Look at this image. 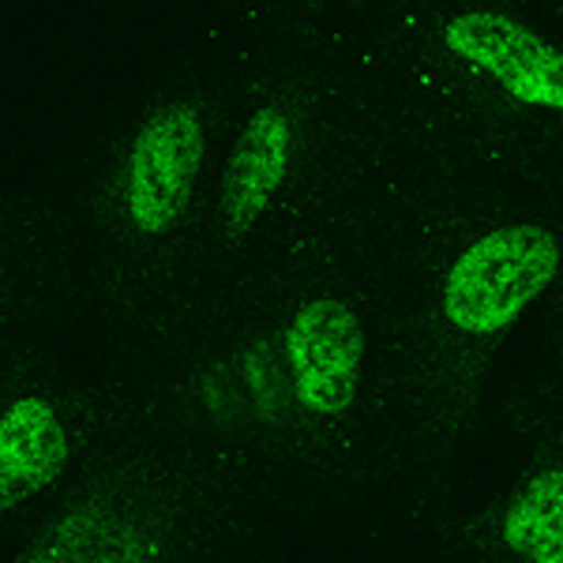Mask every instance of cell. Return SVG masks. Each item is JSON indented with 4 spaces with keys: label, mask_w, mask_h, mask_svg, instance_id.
I'll return each mask as SVG.
<instances>
[{
    "label": "cell",
    "mask_w": 563,
    "mask_h": 563,
    "mask_svg": "<svg viewBox=\"0 0 563 563\" xmlns=\"http://www.w3.org/2000/svg\"><path fill=\"white\" fill-rule=\"evenodd\" d=\"M289 166V121L282 109H263L241 132L225 169L222 203L233 225H249L267 211L286 180Z\"/></svg>",
    "instance_id": "ba28073f"
},
{
    "label": "cell",
    "mask_w": 563,
    "mask_h": 563,
    "mask_svg": "<svg viewBox=\"0 0 563 563\" xmlns=\"http://www.w3.org/2000/svg\"><path fill=\"white\" fill-rule=\"evenodd\" d=\"M496 544L511 563H563V462L526 474L496 511Z\"/></svg>",
    "instance_id": "52a82bcc"
},
{
    "label": "cell",
    "mask_w": 563,
    "mask_h": 563,
    "mask_svg": "<svg viewBox=\"0 0 563 563\" xmlns=\"http://www.w3.org/2000/svg\"><path fill=\"white\" fill-rule=\"evenodd\" d=\"M177 544L185 530L166 499L106 488L53 515L8 563H169Z\"/></svg>",
    "instance_id": "6da1fadb"
},
{
    "label": "cell",
    "mask_w": 563,
    "mask_h": 563,
    "mask_svg": "<svg viewBox=\"0 0 563 563\" xmlns=\"http://www.w3.org/2000/svg\"><path fill=\"white\" fill-rule=\"evenodd\" d=\"M448 45L496 76L519 102L563 109V53L530 26L496 12H470L448 26Z\"/></svg>",
    "instance_id": "5b68a950"
},
{
    "label": "cell",
    "mask_w": 563,
    "mask_h": 563,
    "mask_svg": "<svg viewBox=\"0 0 563 563\" xmlns=\"http://www.w3.org/2000/svg\"><path fill=\"white\" fill-rule=\"evenodd\" d=\"M203 132L196 109H162L143 124L129 162V214L143 233H162L177 222L196 188Z\"/></svg>",
    "instance_id": "3957f363"
},
{
    "label": "cell",
    "mask_w": 563,
    "mask_h": 563,
    "mask_svg": "<svg viewBox=\"0 0 563 563\" xmlns=\"http://www.w3.org/2000/svg\"><path fill=\"white\" fill-rule=\"evenodd\" d=\"M289 368L301 406L320 421L346 413L361 384V327L339 301L305 305L289 327Z\"/></svg>",
    "instance_id": "277c9868"
},
{
    "label": "cell",
    "mask_w": 563,
    "mask_h": 563,
    "mask_svg": "<svg viewBox=\"0 0 563 563\" xmlns=\"http://www.w3.org/2000/svg\"><path fill=\"white\" fill-rule=\"evenodd\" d=\"M71 459L68 421L49 398L20 395L0 410V519L57 488Z\"/></svg>",
    "instance_id": "8992f818"
},
{
    "label": "cell",
    "mask_w": 563,
    "mask_h": 563,
    "mask_svg": "<svg viewBox=\"0 0 563 563\" xmlns=\"http://www.w3.org/2000/svg\"><path fill=\"white\" fill-rule=\"evenodd\" d=\"M556 267V244L538 225L496 230L455 260L443 282V316L466 334H496L541 297Z\"/></svg>",
    "instance_id": "7a4b0ae2"
}]
</instances>
